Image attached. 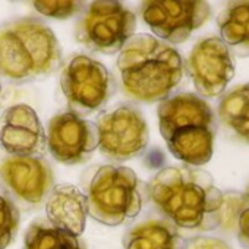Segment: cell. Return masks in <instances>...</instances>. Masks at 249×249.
Wrapping results in <instances>:
<instances>
[{
  "instance_id": "9",
  "label": "cell",
  "mask_w": 249,
  "mask_h": 249,
  "mask_svg": "<svg viewBox=\"0 0 249 249\" xmlns=\"http://www.w3.org/2000/svg\"><path fill=\"white\" fill-rule=\"evenodd\" d=\"M140 14L144 22L161 41H167V44H180L210 19L211 8L201 0H148L141 3Z\"/></svg>"
},
{
  "instance_id": "18",
  "label": "cell",
  "mask_w": 249,
  "mask_h": 249,
  "mask_svg": "<svg viewBox=\"0 0 249 249\" xmlns=\"http://www.w3.org/2000/svg\"><path fill=\"white\" fill-rule=\"evenodd\" d=\"M22 249H85V246L76 236L54 227L47 218H38L28 226Z\"/></svg>"
},
{
  "instance_id": "8",
  "label": "cell",
  "mask_w": 249,
  "mask_h": 249,
  "mask_svg": "<svg viewBox=\"0 0 249 249\" xmlns=\"http://www.w3.org/2000/svg\"><path fill=\"white\" fill-rule=\"evenodd\" d=\"M98 150L113 163L141 156L150 141V131L141 110L122 104L103 111L97 119Z\"/></svg>"
},
{
  "instance_id": "20",
  "label": "cell",
  "mask_w": 249,
  "mask_h": 249,
  "mask_svg": "<svg viewBox=\"0 0 249 249\" xmlns=\"http://www.w3.org/2000/svg\"><path fill=\"white\" fill-rule=\"evenodd\" d=\"M248 207L245 195L237 192L223 194V202L218 211V227L224 230H233L237 227V220L242 211Z\"/></svg>"
},
{
  "instance_id": "25",
  "label": "cell",
  "mask_w": 249,
  "mask_h": 249,
  "mask_svg": "<svg viewBox=\"0 0 249 249\" xmlns=\"http://www.w3.org/2000/svg\"><path fill=\"white\" fill-rule=\"evenodd\" d=\"M0 91H2V89H0Z\"/></svg>"
},
{
  "instance_id": "5",
  "label": "cell",
  "mask_w": 249,
  "mask_h": 249,
  "mask_svg": "<svg viewBox=\"0 0 249 249\" xmlns=\"http://www.w3.org/2000/svg\"><path fill=\"white\" fill-rule=\"evenodd\" d=\"M88 215L106 226H120L135 218L142 208L140 180L124 166L94 169L87 185Z\"/></svg>"
},
{
  "instance_id": "14",
  "label": "cell",
  "mask_w": 249,
  "mask_h": 249,
  "mask_svg": "<svg viewBox=\"0 0 249 249\" xmlns=\"http://www.w3.org/2000/svg\"><path fill=\"white\" fill-rule=\"evenodd\" d=\"M46 214L54 227L78 237L87 224V196L73 185L53 186L46 201Z\"/></svg>"
},
{
  "instance_id": "16",
  "label": "cell",
  "mask_w": 249,
  "mask_h": 249,
  "mask_svg": "<svg viewBox=\"0 0 249 249\" xmlns=\"http://www.w3.org/2000/svg\"><path fill=\"white\" fill-rule=\"evenodd\" d=\"M220 38L240 57L249 56V2L230 3L218 17Z\"/></svg>"
},
{
  "instance_id": "1",
  "label": "cell",
  "mask_w": 249,
  "mask_h": 249,
  "mask_svg": "<svg viewBox=\"0 0 249 249\" xmlns=\"http://www.w3.org/2000/svg\"><path fill=\"white\" fill-rule=\"evenodd\" d=\"M147 189L154 207L176 227L196 231L218 227L223 192L205 170L191 166L164 167Z\"/></svg>"
},
{
  "instance_id": "4",
  "label": "cell",
  "mask_w": 249,
  "mask_h": 249,
  "mask_svg": "<svg viewBox=\"0 0 249 249\" xmlns=\"http://www.w3.org/2000/svg\"><path fill=\"white\" fill-rule=\"evenodd\" d=\"M62 62L60 44L49 25L19 18L0 27V73L27 82L53 73Z\"/></svg>"
},
{
  "instance_id": "12",
  "label": "cell",
  "mask_w": 249,
  "mask_h": 249,
  "mask_svg": "<svg viewBox=\"0 0 249 249\" xmlns=\"http://www.w3.org/2000/svg\"><path fill=\"white\" fill-rule=\"evenodd\" d=\"M0 176L8 189L28 205H40L54 186L52 166L38 156H9L0 164Z\"/></svg>"
},
{
  "instance_id": "6",
  "label": "cell",
  "mask_w": 249,
  "mask_h": 249,
  "mask_svg": "<svg viewBox=\"0 0 249 249\" xmlns=\"http://www.w3.org/2000/svg\"><path fill=\"white\" fill-rule=\"evenodd\" d=\"M137 31V17L119 2H92L82 11L75 27V38L87 49L114 54L119 53Z\"/></svg>"
},
{
  "instance_id": "23",
  "label": "cell",
  "mask_w": 249,
  "mask_h": 249,
  "mask_svg": "<svg viewBox=\"0 0 249 249\" xmlns=\"http://www.w3.org/2000/svg\"><path fill=\"white\" fill-rule=\"evenodd\" d=\"M236 230H237V239L240 246L249 249V207H246L239 215Z\"/></svg>"
},
{
  "instance_id": "7",
  "label": "cell",
  "mask_w": 249,
  "mask_h": 249,
  "mask_svg": "<svg viewBox=\"0 0 249 249\" xmlns=\"http://www.w3.org/2000/svg\"><path fill=\"white\" fill-rule=\"evenodd\" d=\"M60 87L69 111L85 117L101 110L116 89L108 69L85 54L72 57L62 71Z\"/></svg>"
},
{
  "instance_id": "22",
  "label": "cell",
  "mask_w": 249,
  "mask_h": 249,
  "mask_svg": "<svg viewBox=\"0 0 249 249\" xmlns=\"http://www.w3.org/2000/svg\"><path fill=\"white\" fill-rule=\"evenodd\" d=\"M185 249H231V246L218 237H204L198 236L186 242Z\"/></svg>"
},
{
  "instance_id": "24",
  "label": "cell",
  "mask_w": 249,
  "mask_h": 249,
  "mask_svg": "<svg viewBox=\"0 0 249 249\" xmlns=\"http://www.w3.org/2000/svg\"><path fill=\"white\" fill-rule=\"evenodd\" d=\"M245 199H246V204L249 207V185H248V189H246V194H245Z\"/></svg>"
},
{
  "instance_id": "3",
  "label": "cell",
  "mask_w": 249,
  "mask_h": 249,
  "mask_svg": "<svg viewBox=\"0 0 249 249\" xmlns=\"http://www.w3.org/2000/svg\"><path fill=\"white\" fill-rule=\"evenodd\" d=\"M159 128L169 151L191 167L213 157L215 119L211 106L199 95L179 92L160 101Z\"/></svg>"
},
{
  "instance_id": "2",
  "label": "cell",
  "mask_w": 249,
  "mask_h": 249,
  "mask_svg": "<svg viewBox=\"0 0 249 249\" xmlns=\"http://www.w3.org/2000/svg\"><path fill=\"white\" fill-rule=\"evenodd\" d=\"M117 71L124 94L151 104L172 95L183 79L185 65L170 44L150 34H135L119 52Z\"/></svg>"
},
{
  "instance_id": "15",
  "label": "cell",
  "mask_w": 249,
  "mask_h": 249,
  "mask_svg": "<svg viewBox=\"0 0 249 249\" xmlns=\"http://www.w3.org/2000/svg\"><path fill=\"white\" fill-rule=\"evenodd\" d=\"M124 249H185L186 240L169 220L153 218L134 226L123 237Z\"/></svg>"
},
{
  "instance_id": "19",
  "label": "cell",
  "mask_w": 249,
  "mask_h": 249,
  "mask_svg": "<svg viewBox=\"0 0 249 249\" xmlns=\"http://www.w3.org/2000/svg\"><path fill=\"white\" fill-rule=\"evenodd\" d=\"M19 229V210L12 199L0 194V249H6Z\"/></svg>"
},
{
  "instance_id": "21",
  "label": "cell",
  "mask_w": 249,
  "mask_h": 249,
  "mask_svg": "<svg viewBox=\"0 0 249 249\" xmlns=\"http://www.w3.org/2000/svg\"><path fill=\"white\" fill-rule=\"evenodd\" d=\"M33 6L41 15L53 19H68L84 11L85 5L82 2L68 0V2H34Z\"/></svg>"
},
{
  "instance_id": "11",
  "label": "cell",
  "mask_w": 249,
  "mask_h": 249,
  "mask_svg": "<svg viewBox=\"0 0 249 249\" xmlns=\"http://www.w3.org/2000/svg\"><path fill=\"white\" fill-rule=\"evenodd\" d=\"M186 69L199 95L217 97L233 79L236 63L221 38L211 36L194 46L186 60Z\"/></svg>"
},
{
  "instance_id": "10",
  "label": "cell",
  "mask_w": 249,
  "mask_h": 249,
  "mask_svg": "<svg viewBox=\"0 0 249 249\" xmlns=\"http://www.w3.org/2000/svg\"><path fill=\"white\" fill-rule=\"evenodd\" d=\"M47 148L62 164H82L98 148L95 123L66 110L53 116L47 126Z\"/></svg>"
},
{
  "instance_id": "17",
  "label": "cell",
  "mask_w": 249,
  "mask_h": 249,
  "mask_svg": "<svg viewBox=\"0 0 249 249\" xmlns=\"http://www.w3.org/2000/svg\"><path fill=\"white\" fill-rule=\"evenodd\" d=\"M218 117L230 135L249 144V82L233 88L221 98Z\"/></svg>"
},
{
  "instance_id": "13",
  "label": "cell",
  "mask_w": 249,
  "mask_h": 249,
  "mask_svg": "<svg viewBox=\"0 0 249 249\" xmlns=\"http://www.w3.org/2000/svg\"><path fill=\"white\" fill-rule=\"evenodd\" d=\"M0 147L9 156L41 157L47 137L36 110L27 104L8 107L0 116Z\"/></svg>"
}]
</instances>
